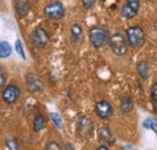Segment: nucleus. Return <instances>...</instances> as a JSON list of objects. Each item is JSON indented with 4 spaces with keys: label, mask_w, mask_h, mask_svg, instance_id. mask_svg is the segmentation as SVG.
Listing matches in <instances>:
<instances>
[{
    "label": "nucleus",
    "mask_w": 157,
    "mask_h": 150,
    "mask_svg": "<svg viewBox=\"0 0 157 150\" xmlns=\"http://www.w3.org/2000/svg\"><path fill=\"white\" fill-rule=\"evenodd\" d=\"M110 38V32L105 28V27H100V26H94L92 28H90L88 30V40L90 44L93 49L98 50L101 49L103 46L108 45Z\"/></svg>",
    "instance_id": "f257e3e1"
},
{
    "label": "nucleus",
    "mask_w": 157,
    "mask_h": 150,
    "mask_svg": "<svg viewBox=\"0 0 157 150\" xmlns=\"http://www.w3.org/2000/svg\"><path fill=\"white\" fill-rule=\"evenodd\" d=\"M108 45L111 50V52L117 57L124 56L128 51V42H127V39L126 35L121 32H115L113 34H110L109 38V41H108Z\"/></svg>",
    "instance_id": "f03ea898"
},
{
    "label": "nucleus",
    "mask_w": 157,
    "mask_h": 150,
    "mask_svg": "<svg viewBox=\"0 0 157 150\" xmlns=\"http://www.w3.org/2000/svg\"><path fill=\"white\" fill-rule=\"evenodd\" d=\"M126 39L128 46L132 49H140L145 44V30L140 26H131L126 29Z\"/></svg>",
    "instance_id": "7ed1b4c3"
},
{
    "label": "nucleus",
    "mask_w": 157,
    "mask_h": 150,
    "mask_svg": "<svg viewBox=\"0 0 157 150\" xmlns=\"http://www.w3.org/2000/svg\"><path fill=\"white\" fill-rule=\"evenodd\" d=\"M44 16L51 21H59L65 16V7L60 1H51L44 7Z\"/></svg>",
    "instance_id": "20e7f679"
},
{
    "label": "nucleus",
    "mask_w": 157,
    "mask_h": 150,
    "mask_svg": "<svg viewBox=\"0 0 157 150\" xmlns=\"http://www.w3.org/2000/svg\"><path fill=\"white\" fill-rule=\"evenodd\" d=\"M50 42V34L48 32L42 28L38 27L32 33V44L36 50H44Z\"/></svg>",
    "instance_id": "39448f33"
},
{
    "label": "nucleus",
    "mask_w": 157,
    "mask_h": 150,
    "mask_svg": "<svg viewBox=\"0 0 157 150\" xmlns=\"http://www.w3.org/2000/svg\"><path fill=\"white\" fill-rule=\"evenodd\" d=\"M21 97V89L16 85V84H10V85H6L4 89H2V92H1V98H2V102L7 105H11V104H15Z\"/></svg>",
    "instance_id": "423d86ee"
},
{
    "label": "nucleus",
    "mask_w": 157,
    "mask_h": 150,
    "mask_svg": "<svg viewBox=\"0 0 157 150\" xmlns=\"http://www.w3.org/2000/svg\"><path fill=\"white\" fill-rule=\"evenodd\" d=\"M140 10V0H124L121 7V17L124 19H132L138 15Z\"/></svg>",
    "instance_id": "0eeeda50"
},
{
    "label": "nucleus",
    "mask_w": 157,
    "mask_h": 150,
    "mask_svg": "<svg viewBox=\"0 0 157 150\" xmlns=\"http://www.w3.org/2000/svg\"><path fill=\"white\" fill-rule=\"evenodd\" d=\"M76 131L80 136L82 137H90L93 134L94 131V124L92 121V119H90L88 116H80L76 121Z\"/></svg>",
    "instance_id": "6e6552de"
},
{
    "label": "nucleus",
    "mask_w": 157,
    "mask_h": 150,
    "mask_svg": "<svg viewBox=\"0 0 157 150\" xmlns=\"http://www.w3.org/2000/svg\"><path fill=\"white\" fill-rule=\"evenodd\" d=\"M94 112L96 115L98 116L100 120H108L113 116L114 114V109H113V105L105 101V99H101L98 101L94 105Z\"/></svg>",
    "instance_id": "1a4fd4ad"
},
{
    "label": "nucleus",
    "mask_w": 157,
    "mask_h": 150,
    "mask_svg": "<svg viewBox=\"0 0 157 150\" xmlns=\"http://www.w3.org/2000/svg\"><path fill=\"white\" fill-rule=\"evenodd\" d=\"M25 85H27L28 92H30V93H40L44 90L42 80L36 74H34V73H29V74L27 75Z\"/></svg>",
    "instance_id": "9d476101"
},
{
    "label": "nucleus",
    "mask_w": 157,
    "mask_h": 150,
    "mask_svg": "<svg viewBox=\"0 0 157 150\" xmlns=\"http://www.w3.org/2000/svg\"><path fill=\"white\" fill-rule=\"evenodd\" d=\"M98 139L100 143L106 144L108 147H111L115 144L116 138L114 136V133L111 131V128L106 125H103L98 128Z\"/></svg>",
    "instance_id": "9b49d317"
},
{
    "label": "nucleus",
    "mask_w": 157,
    "mask_h": 150,
    "mask_svg": "<svg viewBox=\"0 0 157 150\" xmlns=\"http://www.w3.org/2000/svg\"><path fill=\"white\" fill-rule=\"evenodd\" d=\"M120 109L124 114H128L134 109V99L131 94L126 93L123 94L120 99Z\"/></svg>",
    "instance_id": "f8f14e48"
},
{
    "label": "nucleus",
    "mask_w": 157,
    "mask_h": 150,
    "mask_svg": "<svg viewBox=\"0 0 157 150\" xmlns=\"http://www.w3.org/2000/svg\"><path fill=\"white\" fill-rule=\"evenodd\" d=\"M30 10L29 0H15V11L20 17H25Z\"/></svg>",
    "instance_id": "ddd939ff"
},
{
    "label": "nucleus",
    "mask_w": 157,
    "mask_h": 150,
    "mask_svg": "<svg viewBox=\"0 0 157 150\" xmlns=\"http://www.w3.org/2000/svg\"><path fill=\"white\" fill-rule=\"evenodd\" d=\"M82 34H83L82 27L78 23H73V26L70 27V42L73 45L78 44V41L82 39Z\"/></svg>",
    "instance_id": "4468645a"
},
{
    "label": "nucleus",
    "mask_w": 157,
    "mask_h": 150,
    "mask_svg": "<svg viewBox=\"0 0 157 150\" xmlns=\"http://www.w3.org/2000/svg\"><path fill=\"white\" fill-rule=\"evenodd\" d=\"M136 69H137V73H138V75H139V77H140L143 81H145V80L149 79L150 67H149V63H147L146 61H139L137 63Z\"/></svg>",
    "instance_id": "2eb2a0df"
},
{
    "label": "nucleus",
    "mask_w": 157,
    "mask_h": 150,
    "mask_svg": "<svg viewBox=\"0 0 157 150\" xmlns=\"http://www.w3.org/2000/svg\"><path fill=\"white\" fill-rule=\"evenodd\" d=\"M46 124H47V120H46V117L42 114L35 115L34 121H33V130H34V132L42 131L46 127Z\"/></svg>",
    "instance_id": "dca6fc26"
},
{
    "label": "nucleus",
    "mask_w": 157,
    "mask_h": 150,
    "mask_svg": "<svg viewBox=\"0 0 157 150\" xmlns=\"http://www.w3.org/2000/svg\"><path fill=\"white\" fill-rule=\"evenodd\" d=\"M12 53V47L7 41H1L0 42V58H7Z\"/></svg>",
    "instance_id": "f3484780"
},
{
    "label": "nucleus",
    "mask_w": 157,
    "mask_h": 150,
    "mask_svg": "<svg viewBox=\"0 0 157 150\" xmlns=\"http://www.w3.org/2000/svg\"><path fill=\"white\" fill-rule=\"evenodd\" d=\"M150 101H151L152 110L157 112V81L152 84V86L150 89Z\"/></svg>",
    "instance_id": "a211bd4d"
},
{
    "label": "nucleus",
    "mask_w": 157,
    "mask_h": 150,
    "mask_svg": "<svg viewBox=\"0 0 157 150\" xmlns=\"http://www.w3.org/2000/svg\"><path fill=\"white\" fill-rule=\"evenodd\" d=\"M5 145H6V148L10 150H18L20 149V144L17 143V140L16 139H7L6 140V143H5Z\"/></svg>",
    "instance_id": "6ab92c4d"
},
{
    "label": "nucleus",
    "mask_w": 157,
    "mask_h": 150,
    "mask_svg": "<svg viewBox=\"0 0 157 150\" xmlns=\"http://www.w3.org/2000/svg\"><path fill=\"white\" fill-rule=\"evenodd\" d=\"M51 119H52L55 126H56L57 128H59V130H62V127H63V125H62V119H60V116H59L58 114L52 112V114H51Z\"/></svg>",
    "instance_id": "aec40b11"
},
{
    "label": "nucleus",
    "mask_w": 157,
    "mask_h": 150,
    "mask_svg": "<svg viewBox=\"0 0 157 150\" xmlns=\"http://www.w3.org/2000/svg\"><path fill=\"white\" fill-rule=\"evenodd\" d=\"M45 149L46 150H62V145L55 142V140H50L46 145H45Z\"/></svg>",
    "instance_id": "412c9836"
},
{
    "label": "nucleus",
    "mask_w": 157,
    "mask_h": 150,
    "mask_svg": "<svg viewBox=\"0 0 157 150\" xmlns=\"http://www.w3.org/2000/svg\"><path fill=\"white\" fill-rule=\"evenodd\" d=\"M7 81V74L4 69H0V89H4Z\"/></svg>",
    "instance_id": "4be33fe9"
},
{
    "label": "nucleus",
    "mask_w": 157,
    "mask_h": 150,
    "mask_svg": "<svg viewBox=\"0 0 157 150\" xmlns=\"http://www.w3.org/2000/svg\"><path fill=\"white\" fill-rule=\"evenodd\" d=\"M15 47H16V51H17V53H18V55H20L22 58H25V56H24V50H23V46H22V42H21L20 39H17V40H16Z\"/></svg>",
    "instance_id": "5701e85b"
},
{
    "label": "nucleus",
    "mask_w": 157,
    "mask_h": 150,
    "mask_svg": "<svg viewBox=\"0 0 157 150\" xmlns=\"http://www.w3.org/2000/svg\"><path fill=\"white\" fill-rule=\"evenodd\" d=\"M81 2H82V6L85 10H90L94 5L96 0H81Z\"/></svg>",
    "instance_id": "b1692460"
},
{
    "label": "nucleus",
    "mask_w": 157,
    "mask_h": 150,
    "mask_svg": "<svg viewBox=\"0 0 157 150\" xmlns=\"http://www.w3.org/2000/svg\"><path fill=\"white\" fill-rule=\"evenodd\" d=\"M155 30H156V33H157V21L155 22Z\"/></svg>",
    "instance_id": "393cba45"
}]
</instances>
